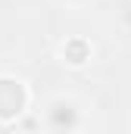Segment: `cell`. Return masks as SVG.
<instances>
[{
    "label": "cell",
    "instance_id": "7a4b0ae2",
    "mask_svg": "<svg viewBox=\"0 0 131 134\" xmlns=\"http://www.w3.org/2000/svg\"><path fill=\"white\" fill-rule=\"evenodd\" d=\"M91 56H94V44H91L88 37H81V34L66 37L63 44H59V59H63L66 66H72V69L88 66V63H91Z\"/></svg>",
    "mask_w": 131,
    "mask_h": 134
},
{
    "label": "cell",
    "instance_id": "3957f363",
    "mask_svg": "<svg viewBox=\"0 0 131 134\" xmlns=\"http://www.w3.org/2000/svg\"><path fill=\"white\" fill-rule=\"evenodd\" d=\"M81 119V106L69 97H56V100L47 106V122L53 128H75Z\"/></svg>",
    "mask_w": 131,
    "mask_h": 134
},
{
    "label": "cell",
    "instance_id": "277c9868",
    "mask_svg": "<svg viewBox=\"0 0 131 134\" xmlns=\"http://www.w3.org/2000/svg\"><path fill=\"white\" fill-rule=\"evenodd\" d=\"M66 3H81V0H66Z\"/></svg>",
    "mask_w": 131,
    "mask_h": 134
},
{
    "label": "cell",
    "instance_id": "6da1fadb",
    "mask_svg": "<svg viewBox=\"0 0 131 134\" xmlns=\"http://www.w3.org/2000/svg\"><path fill=\"white\" fill-rule=\"evenodd\" d=\"M28 100H31V94H28L25 81L0 75V122H16L28 109Z\"/></svg>",
    "mask_w": 131,
    "mask_h": 134
}]
</instances>
